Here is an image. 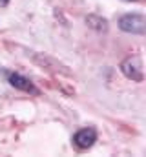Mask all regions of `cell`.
<instances>
[{"mask_svg": "<svg viewBox=\"0 0 146 157\" xmlns=\"http://www.w3.org/2000/svg\"><path fill=\"white\" fill-rule=\"evenodd\" d=\"M121 71L126 78L132 82H143L144 80V68H143V59L139 55H128L121 62Z\"/></svg>", "mask_w": 146, "mask_h": 157, "instance_id": "cell-2", "label": "cell"}, {"mask_svg": "<svg viewBox=\"0 0 146 157\" xmlns=\"http://www.w3.org/2000/svg\"><path fill=\"white\" fill-rule=\"evenodd\" d=\"M7 82H9L13 88L20 90V91L31 93V95H38V88H36L28 77H24V75H20V73H7Z\"/></svg>", "mask_w": 146, "mask_h": 157, "instance_id": "cell-4", "label": "cell"}, {"mask_svg": "<svg viewBox=\"0 0 146 157\" xmlns=\"http://www.w3.org/2000/svg\"><path fill=\"white\" fill-rule=\"evenodd\" d=\"M86 24L91 28V29H95L97 33H106L108 31V20L104 18V17H101V15H88L86 17Z\"/></svg>", "mask_w": 146, "mask_h": 157, "instance_id": "cell-5", "label": "cell"}, {"mask_svg": "<svg viewBox=\"0 0 146 157\" xmlns=\"http://www.w3.org/2000/svg\"><path fill=\"white\" fill-rule=\"evenodd\" d=\"M9 4V0H0V7H6Z\"/></svg>", "mask_w": 146, "mask_h": 157, "instance_id": "cell-6", "label": "cell"}, {"mask_svg": "<svg viewBox=\"0 0 146 157\" xmlns=\"http://www.w3.org/2000/svg\"><path fill=\"white\" fill-rule=\"evenodd\" d=\"M97 141V130L88 126V128H80L75 135H73V144L79 148V150H88L95 144Z\"/></svg>", "mask_w": 146, "mask_h": 157, "instance_id": "cell-3", "label": "cell"}, {"mask_svg": "<svg viewBox=\"0 0 146 157\" xmlns=\"http://www.w3.org/2000/svg\"><path fill=\"white\" fill-rule=\"evenodd\" d=\"M128 2H137V0H128Z\"/></svg>", "mask_w": 146, "mask_h": 157, "instance_id": "cell-7", "label": "cell"}, {"mask_svg": "<svg viewBox=\"0 0 146 157\" xmlns=\"http://www.w3.org/2000/svg\"><path fill=\"white\" fill-rule=\"evenodd\" d=\"M119 29L130 35H144L146 17L141 13H126L119 18Z\"/></svg>", "mask_w": 146, "mask_h": 157, "instance_id": "cell-1", "label": "cell"}]
</instances>
